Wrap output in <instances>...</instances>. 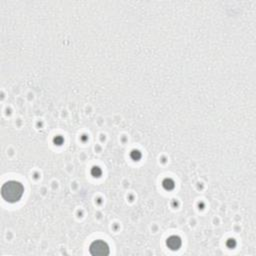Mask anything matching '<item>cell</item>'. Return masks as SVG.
<instances>
[{
  "instance_id": "7",
  "label": "cell",
  "mask_w": 256,
  "mask_h": 256,
  "mask_svg": "<svg viewBox=\"0 0 256 256\" xmlns=\"http://www.w3.org/2000/svg\"><path fill=\"white\" fill-rule=\"evenodd\" d=\"M54 143H55L56 145H61L63 143V138L61 137V136H57V137L54 138Z\"/></svg>"
},
{
  "instance_id": "5",
  "label": "cell",
  "mask_w": 256,
  "mask_h": 256,
  "mask_svg": "<svg viewBox=\"0 0 256 256\" xmlns=\"http://www.w3.org/2000/svg\"><path fill=\"white\" fill-rule=\"evenodd\" d=\"M130 157L133 159V160H139L141 158V153L138 151V150H133L131 153H130Z\"/></svg>"
},
{
  "instance_id": "4",
  "label": "cell",
  "mask_w": 256,
  "mask_h": 256,
  "mask_svg": "<svg viewBox=\"0 0 256 256\" xmlns=\"http://www.w3.org/2000/svg\"><path fill=\"white\" fill-rule=\"evenodd\" d=\"M162 186L165 190H172L175 186V183L170 178H165L164 180L162 181Z\"/></svg>"
},
{
  "instance_id": "6",
  "label": "cell",
  "mask_w": 256,
  "mask_h": 256,
  "mask_svg": "<svg viewBox=\"0 0 256 256\" xmlns=\"http://www.w3.org/2000/svg\"><path fill=\"white\" fill-rule=\"evenodd\" d=\"M91 174H92V176H94V177H99L102 174V171L99 167H93L91 169Z\"/></svg>"
},
{
  "instance_id": "3",
  "label": "cell",
  "mask_w": 256,
  "mask_h": 256,
  "mask_svg": "<svg viewBox=\"0 0 256 256\" xmlns=\"http://www.w3.org/2000/svg\"><path fill=\"white\" fill-rule=\"evenodd\" d=\"M181 239L180 237H178L176 235H172L170 237L167 238L166 240V245L168 246V248H170L171 250H177L180 248L181 246Z\"/></svg>"
},
{
  "instance_id": "1",
  "label": "cell",
  "mask_w": 256,
  "mask_h": 256,
  "mask_svg": "<svg viewBox=\"0 0 256 256\" xmlns=\"http://www.w3.org/2000/svg\"><path fill=\"white\" fill-rule=\"evenodd\" d=\"M24 193L23 185L18 181L10 180L5 182L1 187L2 198L9 203H15L19 201Z\"/></svg>"
},
{
  "instance_id": "2",
  "label": "cell",
  "mask_w": 256,
  "mask_h": 256,
  "mask_svg": "<svg viewBox=\"0 0 256 256\" xmlns=\"http://www.w3.org/2000/svg\"><path fill=\"white\" fill-rule=\"evenodd\" d=\"M89 252L94 256H106L109 254V246L103 240H95L91 243Z\"/></svg>"
}]
</instances>
